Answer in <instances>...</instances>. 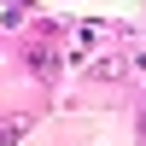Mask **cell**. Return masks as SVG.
I'll return each instance as SVG.
<instances>
[{
    "mask_svg": "<svg viewBox=\"0 0 146 146\" xmlns=\"http://www.w3.org/2000/svg\"><path fill=\"white\" fill-rule=\"evenodd\" d=\"M0 146H12V135H6V129H0Z\"/></svg>",
    "mask_w": 146,
    "mask_h": 146,
    "instance_id": "1",
    "label": "cell"
}]
</instances>
